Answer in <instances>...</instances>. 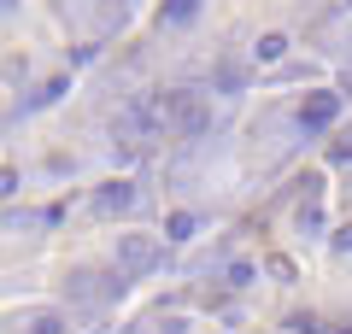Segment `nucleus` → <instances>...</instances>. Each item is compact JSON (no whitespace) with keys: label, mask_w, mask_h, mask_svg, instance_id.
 <instances>
[{"label":"nucleus","mask_w":352,"mask_h":334,"mask_svg":"<svg viewBox=\"0 0 352 334\" xmlns=\"http://www.w3.org/2000/svg\"><path fill=\"white\" fill-rule=\"evenodd\" d=\"M164 111V124H176L182 135H206L212 129V106H206V94H194V88H170V94H153Z\"/></svg>","instance_id":"nucleus-1"},{"label":"nucleus","mask_w":352,"mask_h":334,"mask_svg":"<svg viewBox=\"0 0 352 334\" xmlns=\"http://www.w3.org/2000/svg\"><path fill=\"white\" fill-rule=\"evenodd\" d=\"M118 124H124V135H129V147H147V141H159L164 129V111H159V100L153 94H141V100H129L124 106V118H118Z\"/></svg>","instance_id":"nucleus-2"},{"label":"nucleus","mask_w":352,"mask_h":334,"mask_svg":"<svg viewBox=\"0 0 352 334\" xmlns=\"http://www.w3.org/2000/svg\"><path fill=\"white\" fill-rule=\"evenodd\" d=\"M159 241L153 235H118V264L124 270H135V276H147V270H159Z\"/></svg>","instance_id":"nucleus-3"},{"label":"nucleus","mask_w":352,"mask_h":334,"mask_svg":"<svg viewBox=\"0 0 352 334\" xmlns=\"http://www.w3.org/2000/svg\"><path fill=\"white\" fill-rule=\"evenodd\" d=\"M340 118V94H305V106H300V129H329Z\"/></svg>","instance_id":"nucleus-4"},{"label":"nucleus","mask_w":352,"mask_h":334,"mask_svg":"<svg viewBox=\"0 0 352 334\" xmlns=\"http://www.w3.org/2000/svg\"><path fill=\"white\" fill-rule=\"evenodd\" d=\"M94 211H106V217H112V211H135V188L129 182H106L100 194H94Z\"/></svg>","instance_id":"nucleus-5"},{"label":"nucleus","mask_w":352,"mask_h":334,"mask_svg":"<svg viewBox=\"0 0 352 334\" xmlns=\"http://www.w3.org/2000/svg\"><path fill=\"white\" fill-rule=\"evenodd\" d=\"M282 53H288V36H282V30H270V36H258V47H252V59H258V65H276Z\"/></svg>","instance_id":"nucleus-6"},{"label":"nucleus","mask_w":352,"mask_h":334,"mask_svg":"<svg viewBox=\"0 0 352 334\" xmlns=\"http://www.w3.org/2000/svg\"><path fill=\"white\" fill-rule=\"evenodd\" d=\"M194 229H200L194 211H170V217H164V241H194Z\"/></svg>","instance_id":"nucleus-7"},{"label":"nucleus","mask_w":352,"mask_h":334,"mask_svg":"<svg viewBox=\"0 0 352 334\" xmlns=\"http://www.w3.org/2000/svg\"><path fill=\"white\" fill-rule=\"evenodd\" d=\"M194 12H200V0H164V12H159V18H164V24H188Z\"/></svg>","instance_id":"nucleus-8"},{"label":"nucleus","mask_w":352,"mask_h":334,"mask_svg":"<svg viewBox=\"0 0 352 334\" xmlns=\"http://www.w3.org/2000/svg\"><path fill=\"white\" fill-rule=\"evenodd\" d=\"M252 276H258V270H252V264H247V258H235V264H229V287H247V282H252Z\"/></svg>","instance_id":"nucleus-9"},{"label":"nucleus","mask_w":352,"mask_h":334,"mask_svg":"<svg viewBox=\"0 0 352 334\" xmlns=\"http://www.w3.org/2000/svg\"><path fill=\"white\" fill-rule=\"evenodd\" d=\"M270 276H276V282H294L300 270H294V258H270Z\"/></svg>","instance_id":"nucleus-10"},{"label":"nucleus","mask_w":352,"mask_h":334,"mask_svg":"<svg viewBox=\"0 0 352 334\" xmlns=\"http://www.w3.org/2000/svg\"><path fill=\"white\" fill-rule=\"evenodd\" d=\"M59 94H65V76H53V82L41 88V94H36V106H47V100H59Z\"/></svg>","instance_id":"nucleus-11"},{"label":"nucleus","mask_w":352,"mask_h":334,"mask_svg":"<svg viewBox=\"0 0 352 334\" xmlns=\"http://www.w3.org/2000/svg\"><path fill=\"white\" fill-rule=\"evenodd\" d=\"M36 334H65V322H59V317H41V322H36Z\"/></svg>","instance_id":"nucleus-12"},{"label":"nucleus","mask_w":352,"mask_h":334,"mask_svg":"<svg viewBox=\"0 0 352 334\" xmlns=\"http://www.w3.org/2000/svg\"><path fill=\"white\" fill-rule=\"evenodd\" d=\"M335 247H340V252H352V229H340V235H335Z\"/></svg>","instance_id":"nucleus-13"},{"label":"nucleus","mask_w":352,"mask_h":334,"mask_svg":"<svg viewBox=\"0 0 352 334\" xmlns=\"http://www.w3.org/2000/svg\"><path fill=\"white\" fill-rule=\"evenodd\" d=\"M346 164H352V159H346Z\"/></svg>","instance_id":"nucleus-14"}]
</instances>
